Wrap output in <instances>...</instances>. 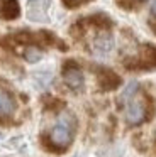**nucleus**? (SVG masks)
<instances>
[{"mask_svg":"<svg viewBox=\"0 0 156 157\" xmlns=\"http://www.w3.org/2000/svg\"><path fill=\"white\" fill-rule=\"evenodd\" d=\"M75 133V118L71 115H63L61 120L49 130V139L51 145H54L58 150H64L73 140Z\"/></svg>","mask_w":156,"mask_h":157,"instance_id":"obj_1","label":"nucleus"},{"mask_svg":"<svg viewBox=\"0 0 156 157\" xmlns=\"http://www.w3.org/2000/svg\"><path fill=\"white\" fill-rule=\"evenodd\" d=\"M125 68H129V69H154L156 68V46H151V44L141 46L138 54L125 61Z\"/></svg>","mask_w":156,"mask_h":157,"instance_id":"obj_2","label":"nucleus"},{"mask_svg":"<svg viewBox=\"0 0 156 157\" xmlns=\"http://www.w3.org/2000/svg\"><path fill=\"white\" fill-rule=\"evenodd\" d=\"M148 115V105L144 100H132L125 110V122L129 125H139L146 120Z\"/></svg>","mask_w":156,"mask_h":157,"instance_id":"obj_3","label":"nucleus"},{"mask_svg":"<svg viewBox=\"0 0 156 157\" xmlns=\"http://www.w3.org/2000/svg\"><path fill=\"white\" fill-rule=\"evenodd\" d=\"M63 79H64V83H66V86L71 90H80L81 86H83V81H85L81 69L78 68V64H75L73 61H68L66 64H64Z\"/></svg>","mask_w":156,"mask_h":157,"instance_id":"obj_4","label":"nucleus"},{"mask_svg":"<svg viewBox=\"0 0 156 157\" xmlns=\"http://www.w3.org/2000/svg\"><path fill=\"white\" fill-rule=\"evenodd\" d=\"M114 48V37L107 29H102L92 41V49L95 54H107Z\"/></svg>","mask_w":156,"mask_h":157,"instance_id":"obj_5","label":"nucleus"},{"mask_svg":"<svg viewBox=\"0 0 156 157\" xmlns=\"http://www.w3.org/2000/svg\"><path fill=\"white\" fill-rule=\"evenodd\" d=\"M20 9L17 0H2V5H0V15L7 21H12V19L19 17Z\"/></svg>","mask_w":156,"mask_h":157,"instance_id":"obj_6","label":"nucleus"},{"mask_svg":"<svg viewBox=\"0 0 156 157\" xmlns=\"http://www.w3.org/2000/svg\"><path fill=\"white\" fill-rule=\"evenodd\" d=\"M98 78H100L102 88L105 90H112L121 83V79H119V76L115 73H112L110 69H105V68H100V76Z\"/></svg>","mask_w":156,"mask_h":157,"instance_id":"obj_7","label":"nucleus"},{"mask_svg":"<svg viewBox=\"0 0 156 157\" xmlns=\"http://www.w3.org/2000/svg\"><path fill=\"white\" fill-rule=\"evenodd\" d=\"M15 110L14 98L5 91H0V115H12Z\"/></svg>","mask_w":156,"mask_h":157,"instance_id":"obj_8","label":"nucleus"},{"mask_svg":"<svg viewBox=\"0 0 156 157\" xmlns=\"http://www.w3.org/2000/svg\"><path fill=\"white\" fill-rule=\"evenodd\" d=\"M41 56H43V52H41L36 46H29V48L24 51V58H26L29 63H37L41 59Z\"/></svg>","mask_w":156,"mask_h":157,"instance_id":"obj_9","label":"nucleus"},{"mask_svg":"<svg viewBox=\"0 0 156 157\" xmlns=\"http://www.w3.org/2000/svg\"><path fill=\"white\" fill-rule=\"evenodd\" d=\"M138 88H139V86H138V83H136V81L129 83V85H127V88H125L124 91H122L121 101H131V98L136 95V93H138Z\"/></svg>","mask_w":156,"mask_h":157,"instance_id":"obj_10","label":"nucleus"},{"mask_svg":"<svg viewBox=\"0 0 156 157\" xmlns=\"http://www.w3.org/2000/svg\"><path fill=\"white\" fill-rule=\"evenodd\" d=\"M85 2H88V0H63V4L66 7H78V5L85 4Z\"/></svg>","mask_w":156,"mask_h":157,"instance_id":"obj_11","label":"nucleus"},{"mask_svg":"<svg viewBox=\"0 0 156 157\" xmlns=\"http://www.w3.org/2000/svg\"><path fill=\"white\" fill-rule=\"evenodd\" d=\"M151 27H153V31L156 32V22H151Z\"/></svg>","mask_w":156,"mask_h":157,"instance_id":"obj_12","label":"nucleus"},{"mask_svg":"<svg viewBox=\"0 0 156 157\" xmlns=\"http://www.w3.org/2000/svg\"><path fill=\"white\" fill-rule=\"evenodd\" d=\"M136 2H146V0H136Z\"/></svg>","mask_w":156,"mask_h":157,"instance_id":"obj_13","label":"nucleus"}]
</instances>
